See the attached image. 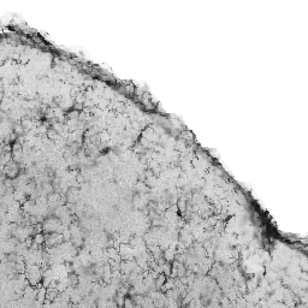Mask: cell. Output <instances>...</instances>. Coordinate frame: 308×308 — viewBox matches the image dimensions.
<instances>
[{
  "mask_svg": "<svg viewBox=\"0 0 308 308\" xmlns=\"http://www.w3.org/2000/svg\"><path fill=\"white\" fill-rule=\"evenodd\" d=\"M33 238H34V242H36L40 246H42L45 243V235L42 232H37L36 235H34Z\"/></svg>",
  "mask_w": 308,
  "mask_h": 308,
  "instance_id": "6da1fadb",
  "label": "cell"
},
{
  "mask_svg": "<svg viewBox=\"0 0 308 308\" xmlns=\"http://www.w3.org/2000/svg\"><path fill=\"white\" fill-rule=\"evenodd\" d=\"M16 152H22V143H18V142H15L13 146H12V153H16Z\"/></svg>",
  "mask_w": 308,
  "mask_h": 308,
  "instance_id": "7a4b0ae2",
  "label": "cell"
},
{
  "mask_svg": "<svg viewBox=\"0 0 308 308\" xmlns=\"http://www.w3.org/2000/svg\"><path fill=\"white\" fill-rule=\"evenodd\" d=\"M6 194V187L4 183H0V196Z\"/></svg>",
  "mask_w": 308,
  "mask_h": 308,
  "instance_id": "3957f363",
  "label": "cell"
}]
</instances>
